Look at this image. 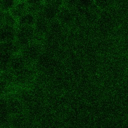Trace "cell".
<instances>
[{
    "label": "cell",
    "instance_id": "1",
    "mask_svg": "<svg viewBox=\"0 0 128 128\" xmlns=\"http://www.w3.org/2000/svg\"><path fill=\"white\" fill-rule=\"evenodd\" d=\"M36 34L34 26H18L16 41L22 48L35 40Z\"/></svg>",
    "mask_w": 128,
    "mask_h": 128
},
{
    "label": "cell",
    "instance_id": "2",
    "mask_svg": "<svg viewBox=\"0 0 128 128\" xmlns=\"http://www.w3.org/2000/svg\"><path fill=\"white\" fill-rule=\"evenodd\" d=\"M42 53V48L38 42L34 41L22 48L20 54L28 63L36 62Z\"/></svg>",
    "mask_w": 128,
    "mask_h": 128
},
{
    "label": "cell",
    "instance_id": "3",
    "mask_svg": "<svg viewBox=\"0 0 128 128\" xmlns=\"http://www.w3.org/2000/svg\"><path fill=\"white\" fill-rule=\"evenodd\" d=\"M77 15L75 9L63 6L60 8L56 20L64 26H70L75 22Z\"/></svg>",
    "mask_w": 128,
    "mask_h": 128
},
{
    "label": "cell",
    "instance_id": "4",
    "mask_svg": "<svg viewBox=\"0 0 128 128\" xmlns=\"http://www.w3.org/2000/svg\"><path fill=\"white\" fill-rule=\"evenodd\" d=\"M61 7L54 2H44L39 14L50 22L56 20Z\"/></svg>",
    "mask_w": 128,
    "mask_h": 128
},
{
    "label": "cell",
    "instance_id": "5",
    "mask_svg": "<svg viewBox=\"0 0 128 128\" xmlns=\"http://www.w3.org/2000/svg\"><path fill=\"white\" fill-rule=\"evenodd\" d=\"M36 16V19L34 26L36 34V37L41 38L48 34L49 30L50 22L40 14Z\"/></svg>",
    "mask_w": 128,
    "mask_h": 128
},
{
    "label": "cell",
    "instance_id": "6",
    "mask_svg": "<svg viewBox=\"0 0 128 128\" xmlns=\"http://www.w3.org/2000/svg\"><path fill=\"white\" fill-rule=\"evenodd\" d=\"M16 26L5 24H0V42L16 40Z\"/></svg>",
    "mask_w": 128,
    "mask_h": 128
},
{
    "label": "cell",
    "instance_id": "7",
    "mask_svg": "<svg viewBox=\"0 0 128 128\" xmlns=\"http://www.w3.org/2000/svg\"><path fill=\"white\" fill-rule=\"evenodd\" d=\"M28 63L22 56L20 54L14 56L9 66V70L12 72L18 73L26 68Z\"/></svg>",
    "mask_w": 128,
    "mask_h": 128
},
{
    "label": "cell",
    "instance_id": "8",
    "mask_svg": "<svg viewBox=\"0 0 128 128\" xmlns=\"http://www.w3.org/2000/svg\"><path fill=\"white\" fill-rule=\"evenodd\" d=\"M21 50V47L16 40L0 42V52L16 54H20Z\"/></svg>",
    "mask_w": 128,
    "mask_h": 128
},
{
    "label": "cell",
    "instance_id": "9",
    "mask_svg": "<svg viewBox=\"0 0 128 128\" xmlns=\"http://www.w3.org/2000/svg\"><path fill=\"white\" fill-rule=\"evenodd\" d=\"M36 19V16L30 12H27L18 18V26H34Z\"/></svg>",
    "mask_w": 128,
    "mask_h": 128
},
{
    "label": "cell",
    "instance_id": "10",
    "mask_svg": "<svg viewBox=\"0 0 128 128\" xmlns=\"http://www.w3.org/2000/svg\"><path fill=\"white\" fill-rule=\"evenodd\" d=\"M26 2L28 5V12L35 14H39L44 5V0H26Z\"/></svg>",
    "mask_w": 128,
    "mask_h": 128
},
{
    "label": "cell",
    "instance_id": "11",
    "mask_svg": "<svg viewBox=\"0 0 128 128\" xmlns=\"http://www.w3.org/2000/svg\"><path fill=\"white\" fill-rule=\"evenodd\" d=\"M0 17V24H5L16 27L18 26V19L10 12H4L1 11Z\"/></svg>",
    "mask_w": 128,
    "mask_h": 128
},
{
    "label": "cell",
    "instance_id": "12",
    "mask_svg": "<svg viewBox=\"0 0 128 128\" xmlns=\"http://www.w3.org/2000/svg\"><path fill=\"white\" fill-rule=\"evenodd\" d=\"M28 11V7L26 2H17L10 12L17 19Z\"/></svg>",
    "mask_w": 128,
    "mask_h": 128
},
{
    "label": "cell",
    "instance_id": "13",
    "mask_svg": "<svg viewBox=\"0 0 128 128\" xmlns=\"http://www.w3.org/2000/svg\"><path fill=\"white\" fill-rule=\"evenodd\" d=\"M16 3V0H0V10L4 12H10Z\"/></svg>",
    "mask_w": 128,
    "mask_h": 128
},
{
    "label": "cell",
    "instance_id": "14",
    "mask_svg": "<svg viewBox=\"0 0 128 128\" xmlns=\"http://www.w3.org/2000/svg\"><path fill=\"white\" fill-rule=\"evenodd\" d=\"M114 0H94V5L97 8L106 9L110 7Z\"/></svg>",
    "mask_w": 128,
    "mask_h": 128
},
{
    "label": "cell",
    "instance_id": "15",
    "mask_svg": "<svg viewBox=\"0 0 128 128\" xmlns=\"http://www.w3.org/2000/svg\"><path fill=\"white\" fill-rule=\"evenodd\" d=\"M94 6V0H78V4L76 8L88 10L92 8Z\"/></svg>",
    "mask_w": 128,
    "mask_h": 128
},
{
    "label": "cell",
    "instance_id": "16",
    "mask_svg": "<svg viewBox=\"0 0 128 128\" xmlns=\"http://www.w3.org/2000/svg\"><path fill=\"white\" fill-rule=\"evenodd\" d=\"M78 4V0H64V6L68 8L75 9Z\"/></svg>",
    "mask_w": 128,
    "mask_h": 128
},
{
    "label": "cell",
    "instance_id": "17",
    "mask_svg": "<svg viewBox=\"0 0 128 128\" xmlns=\"http://www.w3.org/2000/svg\"><path fill=\"white\" fill-rule=\"evenodd\" d=\"M17 2H26V0H16Z\"/></svg>",
    "mask_w": 128,
    "mask_h": 128
}]
</instances>
